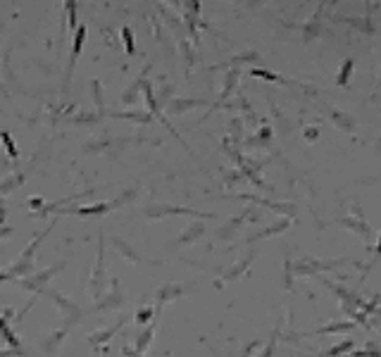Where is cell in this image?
Returning a JSON list of instances; mask_svg holds the SVG:
<instances>
[{
	"mask_svg": "<svg viewBox=\"0 0 381 357\" xmlns=\"http://www.w3.org/2000/svg\"><path fill=\"white\" fill-rule=\"evenodd\" d=\"M148 317H150V310H145V312L138 314V322H148Z\"/></svg>",
	"mask_w": 381,
	"mask_h": 357,
	"instance_id": "cell-12",
	"label": "cell"
},
{
	"mask_svg": "<svg viewBox=\"0 0 381 357\" xmlns=\"http://www.w3.org/2000/svg\"><path fill=\"white\" fill-rule=\"evenodd\" d=\"M84 38H86V29L81 26V29H79V33H76V41H74V53H72V60H76V57H79V53H81V43H84Z\"/></svg>",
	"mask_w": 381,
	"mask_h": 357,
	"instance_id": "cell-7",
	"label": "cell"
},
{
	"mask_svg": "<svg viewBox=\"0 0 381 357\" xmlns=\"http://www.w3.org/2000/svg\"><path fill=\"white\" fill-rule=\"evenodd\" d=\"M353 67H355V62H353V60H346V62H343V67H341V74H338V79H336L338 86H346V84H348L350 74H353Z\"/></svg>",
	"mask_w": 381,
	"mask_h": 357,
	"instance_id": "cell-5",
	"label": "cell"
},
{
	"mask_svg": "<svg viewBox=\"0 0 381 357\" xmlns=\"http://www.w3.org/2000/svg\"><path fill=\"white\" fill-rule=\"evenodd\" d=\"M331 117H334V121H336V124H338V126H341L343 131H353V129H355V119L350 117V115H346V112L336 110Z\"/></svg>",
	"mask_w": 381,
	"mask_h": 357,
	"instance_id": "cell-3",
	"label": "cell"
},
{
	"mask_svg": "<svg viewBox=\"0 0 381 357\" xmlns=\"http://www.w3.org/2000/svg\"><path fill=\"white\" fill-rule=\"evenodd\" d=\"M353 322H334V324H327L322 326L317 334H348V331H353Z\"/></svg>",
	"mask_w": 381,
	"mask_h": 357,
	"instance_id": "cell-2",
	"label": "cell"
},
{
	"mask_svg": "<svg viewBox=\"0 0 381 357\" xmlns=\"http://www.w3.org/2000/svg\"><path fill=\"white\" fill-rule=\"evenodd\" d=\"M124 41H127V50H129V53H133V38H131V31L129 29H124Z\"/></svg>",
	"mask_w": 381,
	"mask_h": 357,
	"instance_id": "cell-11",
	"label": "cell"
},
{
	"mask_svg": "<svg viewBox=\"0 0 381 357\" xmlns=\"http://www.w3.org/2000/svg\"><path fill=\"white\" fill-rule=\"evenodd\" d=\"M274 348H276V334L272 336V341L267 343V348H264V353L260 357H274Z\"/></svg>",
	"mask_w": 381,
	"mask_h": 357,
	"instance_id": "cell-9",
	"label": "cell"
},
{
	"mask_svg": "<svg viewBox=\"0 0 381 357\" xmlns=\"http://www.w3.org/2000/svg\"><path fill=\"white\" fill-rule=\"evenodd\" d=\"M200 234H203V224H198V227H193V229H188L184 236L179 238V243H184V245H186V243H191V240H193V238H198Z\"/></svg>",
	"mask_w": 381,
	"mask_h": 357,
	"instance_id": "cell-6",
	"label": "cell"
},
{
	"mask_svg": "<svg viewBox=\"0 0 381 357\" xmlns=\"http://www.w3.org/2000/svg\"><path fill=\"white\" fill-rule=\"evenodd\" d=\"M353 348H355V341H343V343H338V346L331 348L327 355L329 357H341V355H346V353H350Z\"/></svg>",
	"mask_w": 381,
	"mask_h": 357,
	"instance_id": "cell-4",
	"label": "cell"
},
{
	"mask_svg": "<svg viewBox=\"0 0 381 357\" xmlns=\"http://www.w3.org/2000/svg\"><path fill=\"white\" fill-rule=\"evenodd\" d=\"M305 136H307V138L312 141V138H315V136H317V131H315V129H310V131H307V133H305Z\"/></svg>",
	"mask_w": 381,
	"mask_h": 357,
	"instance_id": "cell-13",
	"label": "cell"
},
{
	"mask_svg": "<svg viewBox=\"0 0 381 357\" xmlns=\"http://www.w3.org/2000/svg\"><path fill=\"white\" fill-rule=\"evenodd\" d=\"M367 2H372V0H367Z\"/></svg>",
	"mask_w": 381,
	"mask_h": 357,
	"instance_id": "cell-15",
	"label": "cell"
},
{
	"mask_svg": "<svg viewBox=\"0 0 381 357\" xmlns=\"http://www.w3.org/2000/svg\"><path fill=\"white\" fill-rule=\"evenodd\" d=\"M377 252L381 255V236H379V243H377Z\"/></svg>",
	"mask_w": 381,
	"mask_h": 357,
	"instance_id": "cell-14",
	"label": "cell"
},
{
	"mask_svg": "<svg viewBox=\"0 0 381 357\" xmlns=\"http://www.w3.org/2000/svg\"><path fill=\"white\" fill-rule=\"evenodd\" d=\"M288 227V222H281V224H276V227H272V229H264L262 234H257V236H253L251 240H255V238H264V236H272V234H279V231H283V229Z\"/></svg>",
	"mask_w": 381,
	"mask_h": 357,
	"instance_id": "cell-8",
	"label": "cell"
},
{
	"mask_svg": "<svg viewBox=\"0 0 381 357\" xmlns=\"http://www.w3.org/2000/svg\"><path fill=\"white\" fill-rule=\"evenodd\" d=\"M343 227H348V229H353L355 234H360V236L365 238V240H370L372 238V229L365 224V222H360V219H343Z\"/></svg>",
	"mask_w": 381,
	"mask_h": 357,
	"instance_id": "cell-1",
	"label": "cell"
},
{
	"mask_svg": "<svg viewBox=\"0 0 381 357\" xmlns=\"http://www.w3.org/2000/svg\"><path fill=\"white\" fill-rule=\"evenodd\" d=\"M253 76H262V79H269V81H276L279 79L276 74H269L267 69H253Z\"/></svg>",
	"mask_w": 381,
	"mask_h": 357,
	"instance_id": "cell-10",
	"label": "cell"
}]
</instances>
